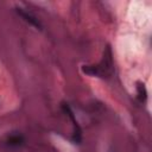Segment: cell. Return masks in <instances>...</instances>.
<instances>
[{
  "mask_svg": "<svg viewBox=\"0 0 152 152\" xmlns=\"http://www.w3.org/2000/svg\"><path fill=\"white\" fill-rule=\"evenodd\" d=\"M24 142V138L20 134H11L7 138V144L11 146H20Z\"/></svg>",
  "mask_w": 152,
  "mask_h": 152,
  "instance_id": "obj_2",
  "label": "cell"
},
{
  "mask_svg": "<svg viewBox=\"0 0 152 152\" xmlns=\"http://www.w3.org/2000/svg\"><path fill=\"white\" fill-rule=\"evenodd\" d=\"M137 93H138V96L140 99V101H144L147 96V93H146V88H145V84L144 83H138L137 86Z\"/></svg>",
  "mask_w": 152,
  "mask_h": 152,
  "instance_id": "obj_3",
  "label": "cell"
},
{
  "mask_svg": "<svg viewBox=\"0 0 152 152\" xmlns=\"http://www.w3.org/2000/svg\"><path fill=\"white\" fill-rule=\"evenodd\" d=\"M18 13L25 19V21H27L28 24H31L32 26H34V27H38L39 30L42 28V25H40V23L38 21V19L36 18V17H33L32 14H30V13H27V12H24L21 8H18Z\"/></svg>",
  "mask_w": 152,
  "mask_h": 152,
  "instance_id": "obj_1",
  "label": "cell"
}]
</instances>
